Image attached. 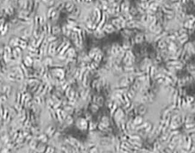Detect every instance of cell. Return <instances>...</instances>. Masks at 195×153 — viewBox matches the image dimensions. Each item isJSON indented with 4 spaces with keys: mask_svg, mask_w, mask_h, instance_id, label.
<instances>
[{
    "mask_svg": "<svg viewBox=\"0 0 195 153\" xmlns=\"http://www.w3.org/2000/svg\"><path fill=\"white\" fill-rule=\"evenodd\" d=\"M0 153H10V151L7 148H3L0 151Z\"/></svg>",
    "mask_w": 195,
    "mask_h": 153,
    "instance_id": "obj_1",
    "label": "cell"
}]
</instances>
